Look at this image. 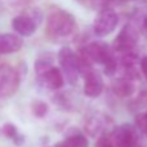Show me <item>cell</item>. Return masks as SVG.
Instances as JSON below:
<instances>
[{
  "mask_svg": "<svg viewBox=\"0 0 147 147\" xmlns=\"http://www.w3.org/2000/svg\"><path fill=\"white\" fill-rule=\"evenodd\" d=\"M20 72L10 65H0V97H12L20 88Z\"/></svg>",
  "mask_w": 147,
  "mask_h": 147,
  "instance_id": "6",
  "label": "cell"
},
{
  "mask_svg": "<svg viewBox=\"0 0 147 147\" xmlns=\"http://www.w3.org/2000/svg\"><path fill=\"white\" fill-rule=\"evenodd\" d=\"M142 30H143V34L147 36V17L143 20V22H142Z\"/></svg>",
  "mask_w": 147,
  "mask_h": 147,
  "instance_id": "21",
  "label": "cell"
},
{
  "mask_svg": "<svg viewBox=\"0 0 147 147\" xmlns=\"http://www.w3.org/2000/svg\"><path fill=\"white\" fill-rule=\"evenodd\" d=\"M54 147H89V142L85 136L81 133H75L67 137L65 141L57 143Z\"/></svg>",
  "mask_w": 147,
  "mask_h": 147,
  "instance_id": "14",
  "label": "cell"
},
{
  "mask_svg": "<svg viewBox=\"0 0 147 147\" xmlns=\"http://www.w3.org/2000/svg\"><path fill=\"white\" fill-rule=\"evenodd\" d=\"M112 90L115 92V94L119 97H130L134 93V84L133 80L127 78H120L112 85Z\"/></svg>",
  "mask_w": 147,
  "mask_h": 147,
  "instance_id": "12",
  "label": "cell"
},
{
  "mask_svg": "<svg viewBox=\"0 0 147 147\" xmlns=\"http://www.w3.org/2000/svg\"><path fill=\"white\" fill-rule=\"evenodd\" d=\"M117 23H119V17H117L116 12L114 9H111L110 7L102 8L94 18L93 31L96 34V36L105 38L116 28Z\"/></svg>",
  "mask_w": 147,
  "mask_h": 147,
  "instance_id": "5",
  "label": "cell"
},
{
  "mask_svg": "<svg viewBox=\"0 0 147 147\" xmlns=\"http://www.w3.org/2000/svg\"><path fill=\"white\" fill-rule=\"evenodd\" d=\"M111 140L115 147H136L138 142V134L133 125L123 124L114 129L111 133Z\"/></svg>",
  "mask_w": 147,
  "mask_h": 147,
  "instance_id": "8",
  "label": "cell"
},
{
  "mask_svg": "<svg viewBox=\"0 0 147 147\" xmlns=\"http://www.w3.org/2000/svg\"><path fill=\"white\" fill-rule=\"evenodd\" d=\"M35 74L44 88L58 90L65 84V75L59 67L54 66L49 54H41L35 61Z\"/></svg>",
  "mask_w": 147,
  "mask_h": 147,
  "instance_id": "2",
  "label": "cell"
},
{
  "mask_svg": "<svg viewBox=\"0 0 147 147\" xmlns=\"http://www.w3.org/2000/svg\"><path fill=\"white\" fill-rule=\"evenodd\" d=\"M31 107H32V112L36 117H43L48 112V105L43 101H35Z\"/></svg>",
  "mask_w": 147,
  "mask_h": 147,
  "instance_id": "16",
  "label": "cell"
},
{
  "mask_svg": "<svg viewBox=\"0 0 147 147\" xmlns=\"http://www.w3.org/2000/svg\"><path fill=\"white\" fill-rule=\"evenodd\" d=\"M105 128V124H103V117L101 116H92L89 117V121L86 124V130H88L90 134L96 136L97 133L102 132Z\"/></svg>",
  "mask_w": 147,
  "mask_h": 147,
  "instance_id": "15",
  "label": "cell"
},
{
  "mask_svg": "<svg viewBox=\"0 0 147 147\" xmlns=\"http://www.w3.org/2000/svg\"><path fill=\"white\" fill-rule=\"evenodd\" d=\"M141 71H142L143 76H145V79L147 81V56L141 59Z\"/></svg>",
  "mask_w": 147,
  "mask_h": 147,
  "instance_id": "19",
  "label": "cell"
},
{
  "mask_svg": "<svg viewBox=\"0 0 147 147\" xmlns=\"http://www.w3.org/2000/svg\"><path fill=\"white\" fill-rule=\"evenodd\" d=\"M10 1H14V3H25L26 0H10Z\"/></svg>",
  "mask_w": 147,
  "mask_h": 147,
  "instance_id": "22",
  "label": "cell"
},
{
  "mask_svg": "<svg viewBox=\"0 0 147 147\" xmlns=\"http://www.w3.org/2000/svg\"><path fill=\"white\" fill-rule=\"evenodd\" d=\"M36 27H38L36 21L27 14L16 16L12 20V28L17 35L23 36V38L32 36L36 31Z\"/></svg>",
  "mask_w": 147,
  "mask_h": 147,
  "instance_id": "10",
  "label": "cell"
},
{
  "mask_svg": "<svg viewBox=\"0 0 147 147\" xmlns=\"http://www.w3.org/2000/svg\"><path fill=\"white\" fill-rule=\"evenodd\" d=\"M76 32V20L70 12L56 9L48 16L45 34L54 43L67 41Z\"/></svg>",
  "mask_w": 147,
  "mask_h": 147,
  "instance_id": "1",
  "label": "cell"
},
{
  "mask_svg": "<svg viewBox=\"0 0 147 147\" xmlns=\"http://www.w3.org/2000/svg\"><path fill=\"white\" fill-rule=\"evenodd\" d=\"M23 47L22 36L0 32V54H12L20 52Z\"/></svg>",
  "mask_w": 147,
  "mask_h": 147,
  "instance_id": "11",
  "label": "cell"
},
{
  "mask_svg": "<svg viewBox=\"0 0 147 147\" xmlns=\"http://www.w3.org/2000/svg\"><path fill=\"white\" fill-rule=\"evenodd\" d=\"M93 1L98 5H102L103 8H107V5L111 4L112 1H116V0H93Z\"/></svg>",
  "mask_w": 147,
  "mask_h": 147,
  "instance_id": "20",
  "label": "cell"
},
{
  "mask_svg": "<svg viewBox=\"0 0 147 147\" xmlns=\"http://www.w3.org/2000/svg\"><path fill=\"white\" fill-rule=\"evenodd\" d=\"M138 43V31L136 30L134 26L132 25H125L116 36L114 41V51L119 52V53H129L133 52Z\"/></svg>",
  "mask_w": 147,
  "mask_h": 147,
  "instance_id": "7",
  "label": "cell"
},
{
  "mask_svg": "<svg viewBox=\"0 0 147 147\" xmlns=\"http://www.w3.org/2000/svg\"><path fill=\"white\" fill-rule=\"evenodd\" d=\"M59 69L62 70L65 78L70 84H76L80 75V62L78 53L72 51L70 47H63L58 52Z\"/></svg>",
  "mask_w": 147,
  "mask_h": 147,
  "instance_id": "4",
  "label": "cell"
},
{
  "mask_svg": "<svg viewBox=\"0 0 147 147\" xmlns=\"http://www.w3.org/2000/svg\"><path fill=\"white\" fill-rule=\"evenodd\" d=\"M84 78V94L89 98H97L103 92V79L96 70H89L83 75Z\"/></svg>",
  "mask_w": 147,
  "mask_h": 147,
  "instance_id": "9",
  "label": "cell"
},
{
  "mask_svg": "<svg viewBox=\"0 0 147 147\" xmlns=\"http://www.w3.org/2000/svg\"><path fill=\"white\" fill-rule=\"evenodd\" d=\"M136 125L141 132L147 136V112H142L136 116Z\"/></svg>",
  "mask_w": 147,
  "mask_h": 147,
  "instance_id": "17",
  "label": "cell"
},
{
  "mask_svg": "<svg viewBox=\"0 0 147 147\" xmlns=\"http://www.w3.org/2000/svg\"><path fill=\"white\" fill-rule=\"evenodd\" d=\"M3 133L5 137H8L16 146H21L25 142V136L18 130V128L12 123H7L3 125Z\"/></svg>",
  "mask_w": 147,
  "mask_h": 147,
  "instance_id": "13",
  "label": "cell"
},
{
  "mask_svg": "<svg viewBox=\"0 0 147 147\" xmlns=\"http://www.w3.org/2000/svg\"><path fill=\"white\" fill-rule=\"evenodd\" d=\"M96 147H115L114 142L111 140V136H107V134L99 136V138L96 142Z\"/></svg>",
  "mask_w": 147,
  "mask_h": 147,
  "instance_id": "18",
  "label": "cell"
},
{
  "mask_svg": "<svg viewBox=\"0 0 147 147\" xmlns=\"http://www.w3.org/2000/svg\"><path fill=\"white\" fill-rule=\"evenodd\" d=\"M111 47L103 41H93L81 49L84 54L90 59L93 63H98L103 66L105 74L109 76L114 75L119 69V61L114 56Z\"/></svg>",
  "mask_w": 147,
  "mask_h": 147,
  "instance_id": "3",
  "label": "cell"
}]
</instances>
